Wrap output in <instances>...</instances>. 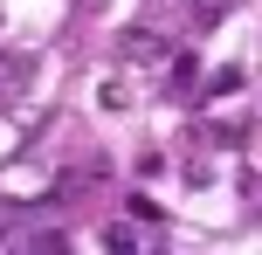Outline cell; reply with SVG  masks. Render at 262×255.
<instances>
[{
  "mask_svg": "<svg viewBox=\"0 0 262 255\" xmlns=\"http://www.w3.org/2000/svg\"><path fill=\"white\" fill-rule=\"evenodd\" d=\"M118 49H124V62H172V49L152 35V28H124V41H118Z\"/></svg>",
  "mask_w": 262,
  "mask_h": 255,
  "instance_id": "obj_1",
  "label": "cell"
},
{
  "mask_svg": "<svg viewBox=\"0 0 262 255\" xmlns=\"http://www.w3.org/2000/svg\"><path fill=\"white\" fill-rule=\"evenodd\" d=\"M97 242H104V255H145L131 221H104V235H97Z\"/></svg>",
  "mask_w": 262,
  "mask_h": 255,
  "instance_id": "obj_2",
  "label": "cell"
},
{
  "mask_svg": "<svg viewBox=\"0 0 262 255\" xmlns=\"http://www.w3.org/2000/svg\"><path fill=\"white\" fill-rule=\"evenodd\" d=\"M166 69H172V83H180L172 97H200V90H193V83H200V62H193L186 49H172V62H166Z\"/></svg>",
  "mask_w": 262,
  "mask_h": 255,
  "instance_id": "obj_3",
  "label": "cell"
},
{
  "mask_svg": "<svg viewBox=\"0 0 262 255\" xmlns=\"http://www.w3.org/2000/svg\"><path fill=\"white\" fill-rule=\"evenodd\" d=\"M228 90H242V69H235V62H221V69H214L200 97H228Z\"/></svg>",
  "mask_w": 262,
  "mask_h": 255,
  "instance_id": "obj_4",
  "label": "cell"
},
{
  "mask_svg": "<svg viewBox=\"0 0 262 255\" xmlns=\"http://www.w3.org/2000/svg\"><path fill=\"white\" fill-rule=\"evenodd\" d=\"M186 14H193V28H214L228 14V0H186Z\"/></svg>",
  "mask_w": 262,
  "mask_h": 255,
  "instance_id": "obj_5",
  "label": "cell"
},
{
  "mask_svg": "<svg viewBox=\"0 0 262 255\" xmlns=\"http://www.w3.org/2000/svg\"><path fill=\"white\" fill-rule=\"evenodd\" d=\"M97 97H104V110H124V104H131V90H124L118 76H104V90H97Z\"/></svg>",
  "mask_w": 262,
  "mask_h": 255,
  "instance_id": "obj_6",
  "label": "cell"
},
{
  "mask_svg": "<svg viewBox=\"0 0 262 255\" xmlns=\"http://www.w3.org/2000/svg\"><path fill=\"white\" fill-rule=\"evenodd\" d=\"M159 214H166V207H159L152 193H131V221H159Z\"/></svg>",
  "mask_w": 262,
  "mask_h": 255,
  "instance_id": "obj_7",
  "label": "cell"
},
{
  "mask_svg": "<svg viewBox=\"0 0 262 255\" xmlns=\"http://www.w3.org/2000/svg\"><path fill=\"white\" fill-rule=\"evenodd\" d=\"M28 255H69V242L62 235H41V242H28Z\"/></svg>",
  "mask_w": 262,
  "mask_h": 255,
  "instance_id": "obj_8",
  "label": "cell"
},
{
  "mask_svg": "<svg viewBox=\"0 0 262 255\" xmlns=\"http://www.w3.org/2000/svg\"><path fill=\"white\" fill-rule=\"evenodd\" d=\"M7 76H21V62H14V55H0V83H7Z\"/></svg>",
  "mask_w": 262,
  "mask_h": 255,
  "instance_id": "obj_9",
  "label": "cell"
},
{
  "mask_svg": "<svg viewBox=\"0 0 262 255\" xmlns=\"http://www.w3.org/2000/svg\"><path fill=\"white\" fill-rule=\"evenodd\" d=\"M21 255H28V248H21Z\"/></svg>",
  "mask_w": 262,
  "mask_h": 255,
  "instance_id": "obj_10",
  "label": "cell"
}]
</instances>
